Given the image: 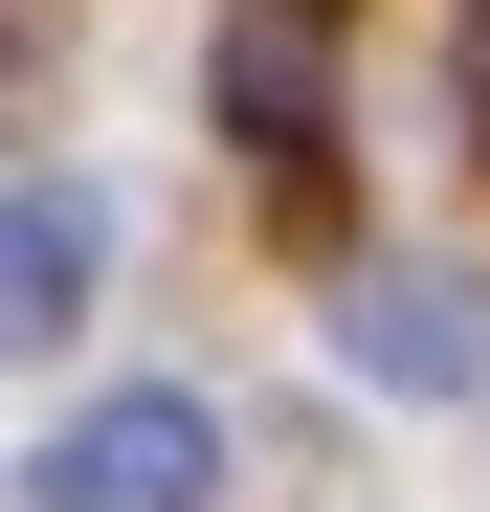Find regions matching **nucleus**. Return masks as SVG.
<instances>
[{"instance_id":"f257e3e1","label":"nucleus","mask_w":490,"mask_h":512,"mask_svg":"<svg viewBox=\"0 0 490 512\" xmlns=\"http://www.w3.org/2000/svg\"><path fill=\"white\" fill-rule=\"evenodd\" d=\"M201 490H223L201 379H112V401H67L45 468H23V512H201Z\"/></svg>"},{"instance_id":"f03ea898","label":"nucleus","mask_w":490,"mask_h":512,"mask_svg":"<svg viewBox=\"0 0 490 512\" xmlns=\"http://www.w3.org/2000/svg\"><path fill=\"white\" fill-rule=\"evenodd\" d=\"M335 357L379 401H490V290L468 268H335Z\"/></svg>"},{"instance_id":"7ed1b4c3","label":"nucleus","mask_w":490,"mask_h":512,"mask_svg":"<svg viewBox=\"0 0 490 512\" xmlns=\"http://www.w3.org/2000/svg\"><path fill=\"white\" fill-rule=\"evenodd\" d=\"M201 90H223V134L268 156V179H312V156H335V23H312V0H223Z\"/></svg>"},{"instance_id":"20e7f679","label":"nucleus","mask_w":490,"mask_h":512,"mask_svg":"<svg viewBox=\"0 0 490 512\" xmlns=\"http://www.w3.org/2000/svg\"><path fill=\"white\" fill-rule=\"evenodd\" d=\"M90 268H112V201L90 179H0V334H67Z\"/></svg>"},{"instance_id":"39448f33","label":"nucleus","mask_w":490,"mask_h":512,"mask_svg":"<svg viewBox=\"0 0 490 512\" xmlns=\"http://www.w3.org/2000/svg\"><path fill=\"white\" fill-rule=\"evenodd\" d=\"M446 67H468V156H490V0H446Z\"/></svg>"}]
</instances>
